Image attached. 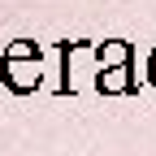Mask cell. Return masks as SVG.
<instances>
[{
	"label": "cell",
	"instance_id": "1",
	"mask_svg": "<svg viewBox=\"0 0 156 156\" xmlns=\"http://www.w3.org/2000/svg\"><path fill=\"white\" fill-rule=\"evenodd\" d=\"M147 78L156 83V52H152V61H147Z\"/></svg>",
	"mask_w": 156,
	"mask_h": 156
}]
</instances>
